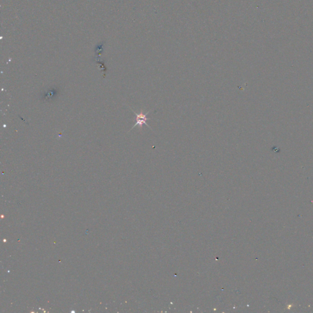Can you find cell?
<instances>
[{
	"label": "cell",
	"instance_id": "1",
	"mask_svg": "<svg viewBox=\"0 0 313 313\" xmlns=\"http://www.w3.org/2000/svg\"><path fill=\"white\" fill-rule=\"evenodd\" d=\"M60 93V88L56 86H52L45 89L41 93V101L44 103H50L53 102Z\"/></svg>",
	"mask_w": 313,
	"mask_h": 313
},
{
	"label": "cell",
	"instance_id": "2",
	"mask_svg": "<svg viewBox=\"0 0 313 313\" xmlns=\"http://www.w3.org/2000/svg\"><path fill=\"white\" fill-rule=\"evenodd\" d=\"M130 108H131V111H133V112L135 113V116H136V121H137L136 123H135V124L133 127H132V128H131V130L133 129V128H134V127H135L136 126H139V127H140V128H142L143 125H144V124H145V125H146L149 128H150L152 130V128H151L149 125H148V124L146 123V121H148V120H150V119H151L150 118H148V117H147V115L149 113V112L151 111L152 110H149V111H148V112L146 113H144L143 110H141L140 113H136L133 109H132V108H131V107H130ZM131 130H130L129 131H130Z\"/></svg>",
	"mask_w": 313,
	"mask_h": 313
}]
</instances>
